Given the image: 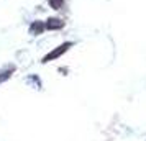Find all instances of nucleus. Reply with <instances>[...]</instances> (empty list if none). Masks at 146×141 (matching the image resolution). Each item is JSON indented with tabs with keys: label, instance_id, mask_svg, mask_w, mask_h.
Instances as JSON below:
<instances>
[{
	"label": "nucleus",
	"instance_id": "7ed1b4c3",
	"mask_svg": "<svg viewBox=\"0 0 146 141\" xmlns=\"http://www.w3.org/2000/svg\"><path fill=\"white\" fill-rule=\"evenodd\" d=\"M44 28H46L44 23H41V21H33L31 26H30V34H40V33H43Z\"/></svg>",
	"mask_w": 146,
	"mask_h": 141
},
{
	"label": "nucleus",
	"instance_id": "20e7f679",
	"mask_svg": "<svg viewBox=\"0 0 146 141\" xmlns=\"http://www.w3.org/2000/svg\"><path fill=\"white\" fill-rule=\"evenodd\" d=\"M13 71H15V67H13V66H10V67H5V69H2V71H0V84L7 81L8 77L12 75V72H13Z\"/></svg>",
	"mask_w": 146,
	"mask_h": 141
},
{
	"label": "nucleus",
	"instance_id": "f03ea898",
	"mask_svg": "<svg viewBox=\"0 0 146 141\" xmlns=\"http://www.w3.org/2000/svg\"><path fill=\"white\" fill-rule=\"evenodd\" d=\"M44 25H46L48 30H61V28L64 26V21L61 20V18H49Z\"/></svg>",
	"mask_w": 146,
	"mask_h": 141
},
{
	"label": "nucleus",
	"instance_id": "f257e3e1",
	"mask_svg": "<svg viewBox=\"0 0 146 141\" xmlns=\"http://www.w3.org/2000/svg\"><path fill=\"white\" fill-rule=\"evenodd\" d=\"M71 46H72V43H71V41H67V43H64V44L58 46L54 51H51L49 54H46V56L43 58V62H49V61H53V59H56V58H59L61 54H64Z\"/></svg>",
	"mask_w": 146,
	"mask_h": 141
},
{
	"label": "nucleus",
	"instance_id": "39448f33",
	"mask_svg": "<svg viewBox=\"0 0 146 141\" xmlns=\"http://www.w3.org/2000/svg\"><path fill=\"white\" fill-rule=\"evenodd\" d=\"M48 2H49L51 8H54V10H59L62 7V3H64V0H48Z\"/></svg>",
	"mask_w": 146,
	"mask_h": 141
}]
</instances>
